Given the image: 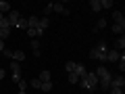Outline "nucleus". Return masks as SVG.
Masks as SVG:
<instances>
[{"mask_svg": "<svg viewBox=\"0 0 125 94\" xmlns=\"http://www.w3.org/2000/svg\"><path fill=\"white\" fill-rule=\"evenodd\" d=\"M79 84H81V88L96 90V88H98V77H96V73H85V77H81Z\"/></svg>", "mask_w": 125, "mask_h": 94, "instance_id": "obj_1", "label": "nucleus"}, {"mask_svg": "<svg viewBox=\"0 0 125 94\" xmlns=\"http://www.w3.org/2000/svg\"><path fill=\"white\" fill-rule=\"evenodd\" d=\"M125 86V77L123 75H113L111 77V88H123Z\"/></svg>", "mask_w": 125, "mask_h": 94, "instance_id": "obj_2", "label": "nucleus"}, {"mask_svg": "<svg viewBox=\"0 0 125 94\" xmlns=\"http://www.w3.org/2000/svg\"><path fill=\"white\" fill-rule=\"evenodd\" d=\"M6 19H9L10 27H15V25H17V21H19V19H21V13H17V11H10V13L6 15Z\"/></svg>", "mask_w": 125, "mask_h": 94, "instance_id": "obj_3", "label": "nucleus"}, {"mask_svg": "<svg viewBox=\"0 0 125 94\" xmlns=\"http://www.w3.org/2000/svg\"><path fill=\"white\" fill-rule=\"evenodd\" d=\"M119 59H121V54L117 52V50H108L106 57H104V61H108V63H117Z\"/></svg>", "mask_w": 125, "mask_h": 94, "instance_id": "obj_4", "label": "nucleus"}, {"mask_svg": "<svg viewBox=\"0 0 125 94\" xmlns=\"http://www.w3.org/2000/svg\"><path fill=\"white\" fill-rule=\"evenodd\" d=\"M73 73H75V75H77V77L81 80V77H85V73H88V69H85V65H81V63H77V65H75V71H73Z\"/></svg>", "mask_w": 125, "mask_h": 94, "instance_id": "obj_5", "label": "nucleus"}, {"mask_svg": "<svg viewBox=\"0 0 125 94\" xmlns=\"http://www.w3.org/2000/svg\"><path fill=\"white\" fill-rule=\"evenodd\" d=\"M94 48L98 50V52H100V54H102V57H106V52H108V46H106V42H104V40H100V42H98V44L94 46Z\"/></svg>", "mask_w": 125, "mask_h": 94, "instance_id": "obj_6", "label": "nucleus"}, {"mask_svg": "<svg viewBox=\"0 0 125 94\" xmlns=\"http://www.w3.org/2000/svg\"><path fill=\"white\" fill-rule=\"evenodd\" d=\"M52 11H54V13H61V15H69V11L65 9V4H62V2H56V4H52Z\"/></svg>", "mask_w": 125, "mask_h": 94, "instance_id": "obj_7", "label": "nucleus"}, {"mask_svg": "<svg viewBox=\"0 0 125 94\" xmlns=\"http://www.w3.org/2000/svg\"><path fill=\"white\" fill-rule=\"evenodd\" d=\"M27 25H29L31 29H38V25H40V19H38V17H29V19H27Z\"/></svg>", "mask_w": 125, "mask_h": 94, "instance_id": "obj_8", "label": "nucleus"}, {"mask_svg": "<svg viewBox=\"0 0 125 94\" xmlns=\"http://www.w3.org/2000/svg\"><path fill=\"white\" fill-rule=\"evenodd\" d=\"M123 31H125V23H115L113 25V34H121L123 36Z\"/></svg>", "mask_w": 125, "mask_h": 94, "instance_id": "obj_9", "label": "nucleus"}, {"mask_svg": "<svg viewBox=\"0 0 125 94\" xmlns=\"http://www.w3.org/2000/svg\"><path fill=\"white\" fill-rule=\"evenodd\" d=\"M23 59H25V52H23V50H15V52H13V61L15 63L23 61Z\"/></svg>", "mask_w": 125, "mask_h": 94, "instance_id": "obj_10", "label": "nucleus"}, {"mask_svg": "<svg viewBox=\"0 0 125 94\" xmlns=\"http://www.w3.org/2000/svg\"><path fill=\"white\" fill-rule=\"evenodd\" d=\"M9 36H10V29H9V27H2V25H0V40L4 42Z\"/></svg>", "mask_w": 125, "mask_h": 94, "instance_id": "obj_11", "label": "nucleus"}, {"mask_svg": "<svg viewBox=\"0 0 125 94\" xmlns=\"http://www.w3.org/2000/svg\"><path fill=\"white\" fill-rule=\"evenodd\" d=\"M90 59H96V61H104V57H102V54H100L96 48H92V50H90Z\"/></svg>", "mask_w": 125, "mask_h": 94, "instance_id": "obj_12", "label": "nucleus"}, {"mask_svg": "<svg viewBox=\"0 0 125 94\" xmlns=\"http://www.w3.org/2000/svg\"><path fill=\"white\" fill-rule=\"evenodd\" d=\"M90 9H92L94 13H98V11H102V6H100V0H92V2H90Z\"/></svg>", "mask_w": 125, "mask_h": 94, "instance_id": "obj_13", "label": "nucleus"}, {"mask_svg": "<svg viewBox=\"0 0 125 94\" xmlns=\"http://www.w3.org/2000/svg\"><path fill=\"white\" fill-rule=\"evenodd\" d=\"M27 84H29L31 88H36V90H40V88H42V82L38 80V77H33V80H29V82H27Z\"/></svg>", "mask_w": 125, "mask_h": 94, "instance_id": "obj_14", "label": "nucleus"}, {"mask_svg": "<svg viewBox=\"0 0 125 94\" xmlns=\"http://www.w3.org/2000/svg\"><path fill=\"white\" fill-rule=\"evenodd\" d=\"M15 27H19V29H27V27H29V25H27V19L21 17V19L17 21V25H15Z\"/></svg>", "mask_w": 125, "mask_h": 94, "instance_id": "obj_15", "label": "nucleus"}, {"mask_svg": "<svg viewBox=\"0 0 125 94\" xmlns=\"http://www.w3.org/2000/svg\"><path fill=\"white\" fill-rule=\"evenodd\" d=\"M123 48H125V38L121 36L119 40H117V44H115V50H117V52H119V50H123Z\"/></svg>", "mask_w": 125, "mask_h": 94, "instance_id": "obj_16", "label": "nucleus"}, {"mask_svg": "<svg viewBox=\"0 0 125 94\" xmlns=\"http://www.w3.org/2000/svg\"><path fill=\"white\" fill-rule=\"evenodd\" d=\"M38 80H40L42 84H44V82H50V71H42L40 75H38Z\"/></svg>", "mask_w": 125, "mask_h": 94, "instance_id": "obj_17", "label": "nucleus"}, {"mask_svg": "<svg viewBox=\"0 0 125 94\" xmlns=\"http://www.w3.org/2000/svg\"><path fill=\"white\" fill-rule=\"evenodd\" d=\"M48 25H50V19H48V17H42V19H40V25H38V27L46 31V27H48Z\"/></svg>", "mask_w": 125, "mask_h": 94, "instance_id": "obj_18", "label": "nucleus"}, {"mask_svg": "<svg viewBox=\"0 0 125 94\" xmlns=\"http://www.w3.org/2000/svg\"><path fill=\"white\" fill-rule=\"evenodd\" d=\"M0 13H2V15L10 13V4H9V2H2V0H0Z\"/></svg>", "mask_w": 125, "mask_h": 94, "instance_id": "obj_19", "label": "nucleus"}, {"mask_svg": "<svg viewBox=\"0 0 125 94\" xmlns=\"http://www.w3.org/2000/svg\"><path fill=\"white\" fill-rule=\"evenodd\" d=\"M10 71H13V75H19V73H21V67H19V63H10Z\"/></svg>", "mask_w": 125, "mask_h": 94, "instance_id": "obj_20", "label": "nucleus"}, {"mask_svg": "<svg viewBox=\"0 0 125 94\" xmlns=\"http://www.w3.org/2000/svg\"><path fill=\"white\" fill-rule=\"evenodd\" d=\"M113 19H115L117 23H125V19H123V13H119V11H115V13H113Z\"/></svg>", "mask_w": 125, "mask_h": 94, "instance_id": "obj_21", "label": "nucleus"}, {"mask_svg": "<svg viewBox=\"0 0 125 94\" xmlns=\"http://www.w3.org/2000/svg\"><path fill=\"white\" fill-rule=\"evenodd\" d=\"M106 27V19H100L98 23H96V27H94V31H100V29H104Z\"/></svg>", "mask_w": 125, "mask_h": 94, "instance_id": "obj_22", "label": "nucleus"}, {"mask_svg": "<svg viewBox=\"0 0 125 94\" xmlns=\"http://www.w3.org/2000/svg\"><path fill=\"white\" fill-rule=\"evenodd\" d=\"M31 48H33V52H36V57H38V54H40V42L31 40Z\"/></svg>", "mask_w": 125, "mask_h": 94, "instance_id": "obj_23", "label": "nucleus"}, {"mask_svg": "<svg viewBox=\"0 0 125 94\" xmlns=\"http://www.w3.org/2000/svg\"><path fill=\"white\" fill-rule=\"evenodd\" d=\"M75 65H77V63H73V61H69L67 65H65V69H67V73H73V71H75Z\"/></svg>", "mask_w": 125, "mask_h": 94, "instance_id": "obj_24", "label": "nucleus"}, {"mask_svg": "<svg viewBox=\"0 0 125 94\" xmlns=\"http://www.w3.org/2000/svg\"><path fill=\"white\" fill-rule=\"evenodd\" d=\"M40 90H44V92H50V90H52V82H44Z\"/></svg>", "mask_w": 125, "mask_h": 94, "instance_id": "obj_25", "label": "nucleus"}, {"mask_svg": "<svg viewBox=\"0 0 125 94\" xmlns=\"http://www.w3.org/2000/svg\"><path fill=\"white\" fill-rule=\"evenodd\" d=\"M100 6H102V9H111V6H113V0H100Z\"/></svg>", "mask_w": 125, "mask_h": 94, "instance_id": "obj_26", "label": "nucleus"}, {"mask_svg": "<svg viewBox=\"0 0 125 94\" xmlns=\"http://www.w3.org/2000/svg\"><path fill=\"white\" fill-rule=\"evenodd\" d=\"M117 63H119V69H121V73H123V71H125V57H123V54H121V59H119Z\"/></svg>", "mask_w": 125, "mask_h": 94, "instance_id": "obj_27", "label": "nucleus"}, {"mask_svg": "<svg viewBox=\"0 0 125 94\" xmlns=\"http://www.w3.org/2000/svg\"><path fill=\"white\" fill-rule=\"evenodd\" d=\"M27 86H29V84H27V80H19V90H23V92H25Z\"/></svg>", "mask_w": 125, "mask_h": 94, "instance_id": "obj_28", "label": "nucleus"}, {"mask_svg": "<svg viewBox=\"0 0 125 94\" xmlns=\"http://www.w3.org/2000/svg\"><path fill=\"white\" fill-rule=\"evenodd\" d=\"M69 82H71V84H79V77H77L75 73H69Z\"/></svg>", "mask_w": 125, "mask_h": 94, "instance_id": "obj_29", "label": "nucleus"}, {"mask_svg": "<svg viewBox=\"0 0 125 94\" xmlns=\"http://www.w3.org/2000/svg\"><path fill=\"white\" fill-rule=\"evenodd\" d=\"M50 13H52V4H46L44 6V17H48Z\"/></svg>", "mask_w": 125, "mask_h": 94, "instance_id": "obj_30", "label": "nucleus"}, {"mask_svg": "<svg viewBox=\"0 0 125 94\" xmlns=\"http://www.w3.org/2000/svg\"><path fill=\"white\" fill-rule=\"evenodd\" d=\"M108 94H123V88H111Z\"/></svg>", "mask_w": 125, "mask_h": 94, "instance_id": "obj_31", "label": "nucleus"}, {"mask_svg": "<svg viewBox=\"0 0 125 94\" xmlns=\"http://www.w3.org/2000/svg\"><path fill=\"white\" fill-rule=\"evenodd\" d=\"M2 54H4V57H9V59H13V50H6V48H4V50H2Z\"/></svg>", "mask_w": 125, "mask_h": 94, "instance_id": "obj_32", "label": "nucleus"}, {"mask_svg": "<svg viewBox=\"0 0 125 94\" xmlns=\"http://www.w3.org/2000/svg\"><path fill=\"white\" fill-rule=\"evenodd\" d=\"M2 50H4V42L0 40V52H2Z\"/></svg>", "mask_w": 125, "mask_h": 94, "instance_id": "obj_33", "label": "nucleus"}, {"mask_svg": "<svg viewBox=\"0 0 125 94\" xmlns=\"http://www.w3.org/2000/svg\"><path fill=\"white\" fill-rule=\"evenodd\" d=\"M2 77H4V69H0V82H2Z\"/></svg>", "mask_w": 125, "mask_h": 94, "instance_id": "obj_34", "label": "nucleus"}, {"mask_svg": "<svg viewBox=\"0 0 125 94\" xmlns=\"http://www.w3.org/2000/svg\"><path fill=\"white\" fill-rule=\"evenodd\" d=\"M19 94H27V92H23V90H19Z\"/></svg>", "mask_w": 125, "mask_h": 94, "instance_id": "obj_35", "label": "nucleus"}, {"mask_svg": "<svg viewBox=\"0 0 125 94\" xmlns=\"http://www.w3.org/2000/svg\"><path fill=\"white\" fill-rule=\"evenodd\" d=\"M2 17H4V15H2V13H0V21H2Z\"/></svg>", "mask_w": 125, "mask_h": 94, "instance_id": "obj_36", "label": "nucleus"}]
</instances>
